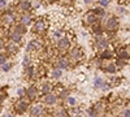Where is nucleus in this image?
<instances>
[{
    "label": "nucleus",
    "mask_w": 130,
    "mask_h": 117,
    "mask_svg": "<svg viewBox=\"0 0 130 117\" xmlns=\"http://www.w3.org/2000/svg\"><path fill=\"white\" fill-rule=\"evenodd\" d=\"M25 73H26V77L30 78V79H37L39 78L38 77V66L35 65H29L27 68H25Z\"/></svg>",
    "instance_id": "obj_16"
},
{
    "label": "nucleus",
    "mask_w": 130,
    "mask_h": 117,
    "mask_svg": "<svg viewBox=\"0 0 130 117\" xmlns=\"http://www.w3.org/2000/svg\"><path fill=\"white\" fill-rule=\"evenodd\" d=\"M70 47H72V34L70 33H67L62 38H60L56 42V48H57V51L60 52V54L67 52Z\"/></svg>",
    "instance_id": "obj_4"
},
{
    "label": "nucleus",
    "mask_w": 130,
    "mask_h": 117,
    "mask_svg": "<svg viewBox=\"0 0 130 117\" xmlns=\"http://www.w3.org/2000/svg\"><path fill=\"white\" fill-rule=\"evenodd\" d=\"M53 65H55V68H59L61 70H68L72 65V62L69 60L68 56H64V55H60L56 57V60L53 61Z\"/></svg>",
    "instance_id": "obj_6"
},
{
    "label": "nucleus",
    "mask_w": 130,
    "mask_h": 117,
    "mask_svg": "<svg viewBox=\"0 0 130 117\" xmlns=\"http://www.w3.org/2000/svg\"><path fill=\"white\" fill-rule=\"evenodd\" d=\"M99 57L102 59V60H109V59H112L113 57V52L112 51H109V49H103L102 52H100V55H99Z\"/></svg>",
    "instance_id": "obj_24"
},
{
    "label": "nucleus",
    "mask_w": 130,
    "mask_h": 117,
    "mask_svg": "<svg viewBox=\"0 0 130 117\" xmlns=\"http://www.w3.org/2000/svg\"><path fill=\"white\" fill-rule=\"evenodd\" d=\"M48 26H50V24H48L47 17H39L34 21V24H32V33L42 35L47 31Z\"/></svg>",
    "instance_id": "obj_2"
},
{
    "label": "nucleus",
    "mask_w": 130,
    "mask_h": 117,
    "mask_svg": "<svg viewBox=\"0 0 130 117\" xmlns=\"http://www.w3.org/2000/svg\"><path fill=\"white\" fill-rule=\"evenodd\" d=\"M2 111H3V107H2V105H0V113H2Z\"/></svg>",
    "instance_id": "obj_49"
},
{
    "label": "nucleus",
    "mask_w": 130,
    "mask_h": 117,
    "mask_svg": "<svg viewBox=\"0 0 130 117\" xmlns=\"http://www.w3.org/2000/svg\"><path fill=\"white\" fill-rule=\"evenodd\" d=\"M8 38H9L10 42L17 43V44H21V43H22V40H24V35L20 34V33H17V31H14V30H12V31L8 34Z\"/></svg>",
    "instance_id": "obj_19"
},
{
    "label": "nucleus",
    "mask_w": 130,
    "mask_h": 117,
    "mask_svg": "<svg viewBox=\"0 0 130 117\" xmlns=\"http://www.w3.org/2000/svg\"><path fill=\"white\" fill-rule=\"evenodd\" d=\"M7 98V89H3V90H0V105H2L4 103Z\"/></svg>",
    "instance_id": "obj_31"
},
{
    "label": "nucleus",
    "mask_w": 130,
    "mask_h": 117,
    "mask_svg": "<svg viewBox=\"0 0 130 117\" xmlns=\"http://www.w3.org/2000/svg\"><path fill=\"white\" fill-rule=\"evenodd\" d=\"M0 66H2V70L3 72H9L10 69H12V64H10V62H4Z\"/></svg>",
    "instance_id": "obj_33"
},
{
    "label": "nucleus",
    "mask_w": 130,
    "mask_h": 117,
    "mask_svg": "<svg viewBox=\"0 0 130 117\" xmlns=\"http://www.w3.org/2000/svg\"><path fill=\"white\" fill-rule=\"evenodd\" d=\"M65 34H67V31L64 30V27H57V29H52L51 31V39L53 42H57L60 38H62Z\"/></svg>",
    "instance_id": "obj_17"
},
{
    "label": "nucleus",
    "mask_w": 130,
    "mask_h": 117,
    "mask_svg": "<svg viewBox=\"0 0 130 117\" xmlns=\"http://www.w3.org/2000/svg\"><path fill=\"white\" fill-rule=\"evenodd\" d=\"M38 2H42V0H38Z\"/></svg>",
    "instance_id": "obj_53"
},
{
    "label": "nucleus",
    "mask_w": 130,
    "mask_h": 117,
    "mask_svg": "<svg viewBox=\"0 0 130 117\" xmlns=\"http://www.w3.org/2000/svg\"><path fill=\"white\" fill-rule=\"evenodd\" d=\"M7 7V0H0V9H3Z\"/></svg>",
    "instance_id": "obj_43"
},
{
    "label": "nucleus",
    "mask_w": 130,
    "mask_h": 117,
    "mask_svg": "<svg viewBox=\"0 0 130 117\" xmlns=\"http://www.w3.org/2000/svg\"><path fill=\"white\" fill-rule=\"evenodd\" d=\"M108 46H109V39H108V37L104 33L95 37V48L96 49L103 51V49H107Z\"/></svg>",
    "instance_id": "obj_7"
},
{
    "label": "nucleus",
    "mask_w": 130,
    "mask_h": 117,
    "mask_svg": "<svg viewBox=\"0 0 130 117\" xmlns=\"http://www.w3.org/2000/svg\"><path fill=\"white\" fill-rule=\"evenodd\" d=\"M8 54H0V65L2 64H4V62H7V60H8Z\"/></svg>",
    "instance_id": "obj_38"
},
{
    "label": "nucleus",
    "mask_w": 130,
    "mask_h": 117,
    "mask_svg": "<svg viewBox=\"0 0 130 117\" xmlns=\"http://www.w3.org/2000/svg\"><path fill=\"white\" fill-rule=\"evenodd\" d=\"M87 113L91 116V117H99V113L96 112V109L94 108V107H91V108H89L87 109Z\"/></svg>",
    "instance_id": "obj_36"
},
{
    "label": "nucleus",
    "mask_w": 130,
    "mask_h": 117,
    "mask_svg": "<svg viewBox=\"0 0 130 117\" xmlns=\"http://www.w3.org/2000/svg\"><path fill=\"white\" fill-rule=\"evenodd\" d=\"M92 10H94V13L96 14L98 18H104V17H105V10H104V8H102L100 5L96 7V8H94Z\"/></svg>",
    "instance_id": "obj_26"
},
{
    "label": "nucleus",
    "mask_w": 130,
    "mask_h": 117,
    "mask_svg": "<svg viewBox=\"0 0 130 117\" xmlns=\"http://www.w3.org/2000/svg\"><path fill=\"white\" fill-rule=\"evenodd\" d=\"M65 100H67V102H68V104H69V105H72V107H74V105L77 104V100H75V98H74V96H70V95H69V96H68L67 99H65Z\"/></svg>",
    "instance_id": "obj_34"
},
{
    "label": "nucleus",
    "mask_w": 130,
    "mask_h": 117,
    "mask_svg": "<svg viewBox=\"0 0 130 117\" xmlns=\"http://www.w3.org/2000/svg\"><path fill=\"white\" fill-rule=\"evenodd\" d=\"M18 22H21V24L25 25V26H30V25L34 24V17H32V14L30 12H24L20 16Z\"/></svg>",
    "instance_id": "obj_13"
},
{
    "label": "nucleus",
    "mask_w": 130,
    "mask_h": 117,
    "mask_svg": "<svg viewBox=\"0 0 130 117\" xmlns=\"http://www.w3.org/2000/svg\"><path fill=\"white\" fill-rule=\"evenodd\" d=\"M103 29L105 31H108V33H115V31L118 29V26H120V22H118V18L115 17V16H109L107 17L104 21H103Z\"/></svg>",
    "instance_id": "obj_5"
},
{
    "label": "nucleus",
    "mask_w": 130,
    "mask_h": 117,
    "mask_svg": "<svg viewBox=\"0 0 130 117\" xmlns=\"http://www.w3.org/2000/svg\"><path fill=\"white\" fill-rule=\"evenodd\" d=\"M99 117H107V116H103V114H100V116H99Z\"/></svg>",
    "instance_id": "obj_50"
},
{
    "label": "nucleus",
    "mask_w": 130,
    "mask_h": 117,
    "mask_svg": "<svg viewBox=\"0 0 130 117\" xmlns=\"http://www.w3.org/2000/svg\"><path fill=\"white\" fill-rule=\"evenodd\" d=\"M98 4H99L102 8H107L108 5H109V0H99V3H98Z\"/></svg>",
    "instance_id": "obj_39"
},
{
    "label": "nucleus",
    "mask_w": 130,
    "mask_h": 117,
    "mask_svg": "<svg viewBox=\"0 0 130 117\" xmlns=\"http://www.w3.org/2000/svg\"><path fill=\"white\" fill-rule=\"evenodd\" d=\"M103 83H104V79L102 77H96L95 81H94V87L95 89H100L103 86Z\"/></svg>",
    "instance_id": "obj_30"
},
{
    "label": "nucleus",
    "mask_w": 130,
    "mask_h": 117,
    "mask_svg": "<svg viewBox=\"0 0 130 117\" xmlns=\"http://www.w3.org/2000/svg\"><path fill=\"white\" fill-rule=\"evenodd\" d=\"M39 117H44V116H39Z\"/></svg>",
    "instance_id": "obj_52"
},
{
    "label": "nucleus",
    "mask_w": 130,
    "mask_h": 117,
    "mask_svg": "<svg viewBox=\"0 0 130 117\" xmlns=\"http://www.w3.org/2000/svg\"><path fill=\"white\" fill-rule=\"evenodd\" d=\"M39 95H40L39 87L35 86V85H31V86H29L26 89V98L29 102H35L39 98Z\"/></svg>",
    "instance_id": "obj_10"
},
{
    "label": "nucleus",
    "mask_w": 130,
    "mask_h": 117,
    "mask_svg": "<svg viewBox=\"0 0 130 117\" xmlns=\"http://www.w3.org/2000/svg\"><path fill=\"white\" fill-rule=\"evenodd\" d=\"M5 51H7V54L8 55H17L18 52H20V46L17 43H13V42H8V43H5Z\"/></svg>",
    "instance_id": "obj_15"
},
{
    "label": "nucleus",
    "mask_w": 130,
    "mask_h": 117,
    "mask_svg": "<svg viewBox=\"0 0 130 117\" xmlns=\"http://www.w3.org/2000/svg\"><path fill=\"white\" fill-rule=\"evenodd\" d=\"M74 0H60V3L61 5H65V7H68V5H72L73 4Z\"/></svg>",
    "instance_id": "obj_40"
},
{
    "label": "nucleus",
    "mask_w": 130,
    "mask_h": 117,
    "mask_svg": "<svg viewBox=\"0 0 130 117\" xmlns=\"http://www.w3.org/2000/svg\"><path fill=\"white\" fill-rule=\"evenodd\" d=\"M116 66H120V68H122V66H125L126 65V60H124V59H118L117 57V60H116Z\"/></svg>",
    "instance_id": "obj_35"
},
{
    "label": "nucleus",
    "mask_w": 130,
    "mask_h": 117,
    "mask_svg": "<svg viewBox=\"0 0 130 117\" xmlns=\"http://www.w3.org/2000/svg\"><path fill=\"white\" fill-rule=\"evenodd\" d=\"M100 89L104 90V91H107V90H109V89H111V85H109V83H107V82H104V83H103V86H102Z\"/></svg>",
    "instance_id": "obj_41"
},
{
    "label": "nucleus",
    "mask_w": 130,
    "mask_h": 117,
    "mask_svg": "<svg viewBox=\"0 0 130 117\" xmlns=\"http://www.w3.org/2000/svg\"><path fill=\"white\" fill-rule=\"evenodd\" d=\"M31 2L30 0H21V2L17 4V9L20 10V12H29V10L31 9Z\"/></svg>",
    "instance_id": "obj_21"
},
{
    "label": "nucleus",
    "mask_w": 130,
    "mask_h": 117,
    "mask_svg": "<svg viewBox=\"0 0 130 117\" xmlns=\"http://www.w3.org/2000/svg\"><path fill=\"white\" fill-rule=\"evenodd\" d=\"M17 95H18L20 98H26V89L18 87V89H17Z\"/></svg>",
    "instance_id": "obj_32"
},
{
    "label": "nucleus",
    "mask_w": 130,
    "mask_h": 117,
    "mask_svg": "<svg viewBox=\"0 0 130 117\" xmlns=\"http://www.w3.org/2000/svg\"><path fill=\"white\" fill-rule=\"evenodd\" d=\"M39 5H40V3L38 2V3H35V5H34V8H39Z\"/></svg>",
    "instance_id": "obj_47"
},
{
    "label": "nucleus",
    "mask_w": 130,
    "mask_h": 117,
    "mask_svg": "<svg viewBox=\"0 0 130 117\" xmlns=\"http://www.w3.org/2000/svg\"><path fill=\"white\" fill-rule=\"evenodd\" d=\"M62 77V70L59 69V68H53L52 72H51V78L52 79H59Z\"/></svg>",
    "instance_id": "obj_25"
},
{
    "label": "nucleus",
    "mask_w": 130,
    "mask_h": 117,
    "mask_svg": "<svg viewBox=\"0 0 130 117\" xmlns=\"http://www.w3.org/2000/svg\"><path fill=\"white\" fill-rule=\"evenodd\" d=\"M0 38H2V30H0Z\"/></svg>",
    "instance_id": "obj_51"
},
{
    "label": "nucleus",
    "mask_w": 130,
    "mask_h": 117,
    "mask_svg": "<svg viewBox=\"0 0 130 117\" xmlns=\"http://www.w3.org/2000/svg\"><path fill=\"white\" fill-rule=\"evenodd\" d=\"M30 43L32 46V52H39L43 49V47H44V44H43V40L40 38H34L30 40Z\"/></svg>",
    "instance_id": "obj_20"
},
{
    "label": "nucleus",
    "mask_w": 130,
    "mask_h": 117,
    "mask_svg": "<svg viewBox=\"0 0 130 117\" xmlns=\"http://www.w3.org/2000/svg\"><path fill=\"white\" fill-rule=\"evenodd\" d=\"M17 22V14L13 9H9L0 16V24L4 27H10Z\"/></svg>",
    "instance_id": "obj_1"
},
{
    "label": "nucleus",
    "mask_w": 130,
    "mask_h": 117,
    "mask_svg": "<svg viewBox=\"0 0 130 117\" xmlns=\"http://www.w3.org/2000/svg\"><path fill=\"white\" fill-rule=\"evenodd\" d=\"M53 116H55V117H70L69 112L65 109V108H62V107L57 108V109L55 111V113H53Z\"/></svg>",
    "instance_id": "obj_23"
},
{
    "label": "nucleus",
    "mask_w": 130,
    "mask_h": 117,
    "mask_svg": "<svg viewBox=\"0 0 130 117\" xmlns=\"http://www.w3.org/2000/svg\"><path fill=\"white\" fill-rule=\"evenodd\" d=\"M120 117H130V109L129 108H124L120 113Z\"/></svg>",
    "instance_id": "obj_37"
},
{
    "label": "nucleus",
    "mask_w": 130,
    "mask_h": 117,
    "mask_svg": "<svg viewBox=\"0 0 130 117\" xmlns=\"http://www.w3.org/2000/svg\"><path fill=\"white\" fill-rule=\"evenodd\" d=\"M12 30H14V31H17V33H20V34H26V31H27V26H25V25H22L21 22H17L13 25V29Z\"/></svg>",
    "instance_id": "obj_22"
},
{
    "label": "nucleus",
    "mask_w": 130,
    "mask_h": 117,
    "mask_svg": "<svg viewBox=\"0 0 130 117\" xmlns=\"http://www.w3.org/2000/svg\"><path fill=\"white\" fill-rule=\"evenodd\" d=\"M118 12H120V13H125V9L124 8H118Z\"/></svg>",
    "instance_id": "obj_46"
},
{
    "label": "nucleus",
    "mask_w": 130,
    "mask_h": 117,
    "mask_svg": "<svg viewBox=\"0 0 130 117\" xmlns=\"http://www.w3.org/2000/svg\"><path fill=\"white\" fill-rule=\"evenodd\" d=\"M53 83L52 82H50V81H44V82H42V85L39 86V92H40V95H46V94H50V92H52V90H53Z\"/></svg>",
    "instance_id": "obj_14"
},
{
    "label": "nucleus",
    "mask_w": 130,
    "mask_h": 117,
    "mask_svg": "<svg viewBox=\"0 0 130 117\" xmlns=\"http://www.w3.org/2000/svg\"><path fill=\"white\" fill-rule=\"evenodd\" d=\"M83 2H85L86 4H90V3H91V0H83Z\"/></svg>",
    "instance_id": "obj_48"
},
{
    "label": "nucleus",
    "mask_w": 130,
    "mask_h": 117,
    "mask_svg": "<svg viewBox=\"0 0 130 117\" xmlns=\"http://www.w3.org/2000/svg\"><path fill=\"white\" fill-rule=\"evenodd\" d=\"M42 102H43L44 105H47V107H53V105H56L59 103V96L53 92H50V94L43 95Z\"/></svg>",
    "instance_id": "obj_11"
},
{
    "label": "nucleus",
    "mask_w": 130,
    "mask_h": 117,
    "mask_svg": "<svg viewBox=\"0 0 130 117\" xmlns=\"http://www.w3.org/2000/svg\"><path fill=\"white\" fill-rule=\"evenodd\" d=\"M3 49H5V42L0 38V51H3Z\"/></svg>",
    "instance_id": "obj_42"
},
{
    "label": "nucleus",
    "mask_w": 130,
    "mask_h": 117,
    "mask_svg": "<svg viewBox=\"0 0 130 117\" xmlns=\"http://www.w3.org/2000/svg\"><path fill=\"white\" fill-rule=\"evenodd\" d=\"M13 108H14V111H16L17 114H24V113H26V112L29 111L30 105H29V102H27V100H25L24 98H20V99L13 104Z\"/></svg>",
    "instance_id": "obj_8"
},
{
    "label": "nucleus",
    "mask_w": 130,
    "mask_h": 117,
    "mask_svg": "<svg viewBox=\"0 0 130 117\" xmlns=\"http://www.w3.org/2000/svg\"><path fill=\"white\" fill-rule=\"evenodd\" d=\"M31 64H32L31 56H29V54H26V56H25L24 60H22V66H24V68H27L29 65H31Z\"/></svg>",
    "instance_id": "obj_29"
},
{
    "label": "nucleus",
    "mask_w": 130,
    "mask_h": 117,
    "mask_svg": "<svg viewBox=\"0 0 130 117\" xmlns=\"http://www.w3.org/2000/svg\"><path fill=\"white\" fill-rule=\"evenodd\" d=\"M3 117H13V114H12V113H5Z\"/></svg>",
    "instance_id": "obj_45"
},
{
    "label": "nucleus",
    "mask_w": 130,
    "mask_h": 117,
    "mask_svg": "<svg viewBox=\"0 0 130 117\" xmlns=\"http://www.w3.org/2000/svg\"><path fill=\"white\" fill-rule=\"evenodd\" d=\"M116 55L118 59H124V60H129L130 59V48L129 47H120L116 49Z\"/></svg>",
    "instance_id": "obj_18"
},
{
    "label": "nucleus",
    "mask_w": 130,
    "mask_h": 117,
    "mask_svg": "<svg viewBox=\"0 0 130 117\" xmlns=\"http://www.w3.org/2000/svg\"><path fill=\"white\" fill-rule=\"evenodd\" d=\"M103 69H104L107 73H111V74H115V73H116V70H117V68H116V64H113V62L104 65V68H103Z\"/></svg>",
    "instance_id": "obj_27"
},
{
    "label": "nucleus",
    "mask_w": 130,
    "mask_h": 117,
    "mask_svg": "<svg viewBox=\"0 0 130 117\" xmlns=\"http://www.w3.org/2000/svg\"><path fill=\"white\" fill-rule=\"evenodd\" d=\"M98 21H99V18L96 17V14L94 13V10H89V12L85 14V17H83V24L86 26H90V27L94 24H96Z\"/></svg>",
    "instance_id": "obj_12"
},
{
    "label": "nucleus",
    "mask_w": 130,
    "mask_h": 117,
    "mask_svg": "<svg viewBox=\"0 0 130 117\" xmlns=\"http://www.w3.org/2000/svg\"><path fill=\"white\" fill-rule=\"evenodd\" d=\"M56 2H60V0H46L47 4H52V3H56Z\"/></svg>",
    "instance_id": "obj_44"
},
{
    "label": "nucleus",
    "mask_w": 130,
    "mask_h": 117,
    "mask_svg": "<svg viewBox=\"0 0 130 117\" xmlns=\"http://www.w3.org/2000/svg\"><path fill=\"white\" fill-rule=\"evenodd\" d=\"M29 112H30V117H39V116H43V114L46 113L44 104H43V103H35V104H32L31 107L29 108Z\"/></svg>",
    "instance_id": "obj_9"
},
{
    "label": "nucleus",
    "mask_w": 130,
    "mask_h": 117,
    "mask_svg": "<svg viewBox=\"0 0 130 117\" xmlns=\"http://www.w3.org/2000/svg\"><path fill=\"white\" fill-rule=\"evenodd\" d=\"M83 56H85L83 49L79 46H73L68 49V57H69L70 62H73V64H77V62L82 61Z\"/></svg>",
    "instance_id": "obj_3"
},
{
    "label": "nucleus",
    "mask_w": 130,
    "mask_h": 117,
    "mask_svg": "<svg viewBox=\"0 0 130 117\" xmlns=\"http://www.w3.org/2000/svg\"><path fill=\"white\" fill-rule=\"evenodd\" d=\"M70 95V91L68 90V89H62V90H60L59 91V94H57V96H59V99H61V100H65L68 96Z\"/></svg>",
    "instance_id": "obj_28"
}]
</instances>
